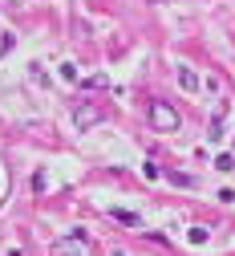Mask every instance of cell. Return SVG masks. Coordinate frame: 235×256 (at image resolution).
<instances>
[{
    "instance_id": "6da1fadb",
    "label": "cell",
    "mask_w": 235,
    "mask_h": 256,
    "mask_svg": "<svg viewBox=\"0 0 235 256\" xmlns=\"http://www.w3.org/2000/svg\"><path fill=\"white\" fill-rule=\"evenodd\" d=\"M85 252H89L85 232H69V236H61V240L53 244V256H85Z\"/></svg>"
},
{
    "instance_id": "7a4b0ae2",
    "label": "cell",
    "mask_w": 235,
    "mask_h": 256,
    "mask_svg": "<svg viewBox=\"0 0 235 256\" xmlns=\"http://www.w3.org/2000/svg\"><path fill=\"white\" fill-rule=\"evenodd\" d=\"M150 122H154V130H179V114L166 102H150Z\"/></svg>"
},
{
    "instance_id": "3957f363",
    "label": "cell",
    "mask_w": 235,
    "mask_h": 256,
    "mask_svg": "<svg viewBox=\"0 0 235 256\" xmlns=\"http://www.w3.org/2000/svg\"><path fill=\"white\" fill-rule=\"evenodd\" d=\"M73 122H77L81 130H85V126H93V122H102V110H93V106H77V110H73Z\"/></svg>"
},
{
    "instance_id": "277c9868",
    "label": "cell",
    "mask_w": 235,
    "mask_h": 256,
    "mask_svg": "<svg viewBox=\"0 0 235 256\" xmlns=\"http://www.w3.org/2000/svg\"><path fill=\"white\" fill-rule=\"evenodd\" d=\"M106 86H110V78H106V74H93V78H85V82H81V90H106Z\"/></svg>"
},
{
    "instance_id": "5b68a950",
    "label": "cell",
    "mask_w": 235,
    "mask_h": 256,
    "mask_svg": "<svg viewBox=\"0 0 235 256\" xmlns=\"http://www.w3.org/2000/svg\"><path fill=\"white\" fill-rule=\"evenodd\" d=\"M110 216H114L118 224H126V228H138V216H134V212H118V208H114Z\"/></svg>"
},
{
    "instance_id": "8992f818",
    "label": "cell",
    "mask_w": 235,
    "mask_h": 256,
    "mask_svg": "<svg viewBox=\"0 0 235 256\" xmlns=\"http://www.w3.org/2000/svg\"><path fill=\"white\" fill-rule=\"evenodd\" d=\"M179 82H183V90H199V78H195V74H191L187 66L179 70Z\"/></svg>"
},
{
    "instance_id": "52a82bcc",
    "label": "cell",
    "mask_w": 235,
    "mask_h": 256,
    "mask_svg": "<svg viewBox=\"0 0 235 256\" xmlns=\"http://www.w3.org/2000/svg\"><path fill=\"white\" fill-rule=\"evenodd\" d=\"M171 183H179V187H195V179L183 175V171H171Z\"/></svg>"
},
{
    "instance_id": "ba28073f",
    "label": "cell",
    "mask_w": 235,
    "mask_h": 256,
    "mask_svg": "<svg viewBox=\"0 0 235 256\" xmlns=\"http://www.w3.org/2000/svg\"><path fill=\"white\" fill-rule=\"evenodd\" d=\"M207 236H211L207 228H191V244H207Z\"/></svg>"
},
{
    "instance_id": "9c48e42d",
    "label": "cell",
    "mask_w": 235,
    "mask_h": 256,
    "mask_svg": "<svg viewBox=\"0 0 235 256\" xmlns=\"http://www.w3.org/2000/svg\"><path fill=\"white\" fill-rule=\"evenodd\" d=\"M215 167H219V171H231V167H235V158H231V154H219V158H215Z\"/></svg>"
},
{
    "instance_id": "30bf717a",
    "label": "cell",
    "mask_w": 235,
    "mask_h": 256,
    "mask_svg": "<svg viewBox=\"0 0 235 256\" xmlns=\"http://www.w3.org/2000/svg\"><path fill=\"white\" fill-rule=\"evenodd\" d=\"M142 175H146V179H158L162 171H158V163H146V167H142Z\"/></svg>"
},
{
    "instance_id": "8fae6325",
    "label": "cell",
    "mask_w": 235,
    "mask_h": 256,
    "mask_svg": "<svg viewBox=\"0 0 235 256\" xmlns=\"http://www.w3.org/2000/svg\"><path fill=\"white\" fill-rule=\"evenodd\" d=\"M114 256H126V252H114Z\"/></svg>"
},
{
    "instance_id": "7c38bea8",
    "label": "cell",
    "mask_w": 235,
    "mask_h": 256,
    "mask_svg": "<svg viewBox=\"0 0 235 256\" xmlns=\"http://www.w3.org/2000/svg\"><path fill=\"white\" fill-rule=\"evenodd\" d=\"M154 4H162V0H154Z\"/></svg>"
}]
</instances>
